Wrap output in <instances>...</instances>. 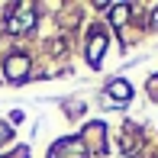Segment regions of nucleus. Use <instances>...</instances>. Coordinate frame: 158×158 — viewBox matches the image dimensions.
Listing matches in <instances>:
<instances>
[{"label": "nucleus", "instance_id": "obj_2", "mask_svg": "<svg viewBox=\"0 0 158 158\" xmlns=\"http://www.w3.org/2000/svg\"><path fill=\"white\" fill-rule=\"evenodd\" d=\"M26 68H29V58H26V55H10V58L3 61L6 81H23V77H26Z\"/></svg>", "mask_w": 158, "mask_h": 158}, {"label": "nucleus", "instance_id": "obj_8", "mask_svg": "<svg viewBox=\"0 0 158 158\" xmlns=\"http://www.w3.org/2000/svg\"><path fill=\"white\" fill-rule=\"evenodd\" d=\"M152 26H158V6H155V16H152Z\"/></svg>", "mask_w": 158, "mask_h": 158}, {"label": "nucleus", "instance_id": "obj_1", "mask_svg": "<svg viewBox=\"0 0 158 158\" xmlns=\"http://www.w3.org/2000/svg\"><path fill=\"white\" fill-rule=\"evenodd\" d=\"M103 48H106V35L100 32V29H94V32H90V39H87V64H90V68H97V64H100Z\"/></svg>", "mask_w": 158, "mask_h": 158}, {"label": "nucleus", "instance_id": "obj_3", "mask_svg": "<svg viewBox=\"0 0 158 158\" xmlns=\"http://www.w3.org/2000/svg\"><path fill=\"white\" fill-rule=\"evenodd\" d=\"M106 94H110V103H113V106H123L126 100L132 97V87H129V81H123V77H116V81H110Z\"/></svg>", "mask_w": 158, "mask_h": 158}, {"label": "nucleus", "instance_id": "obj_6", "mask_svg": "<svg viewBox=\"0 0 158 158\" xmlns=\"http://www.w3.org/2000/svg\"><path fill=\"white\" fill-rule=\"evenodd\" d=\"M6 139H10V126H6V123H0V145H3Z\"/></svg>", "mask_w": 158, "mask_h": 158}, {"label": "nucleus", "instance_id": "obj_4", "mask_svg": "<svg viewBox=\"0 0 158 158\" xmlns=\"http://www.w3.org/2000/svg\"><path fill=\"white\" fill-rule=\"evenodd\" d=\"M32 23H35L32 13H29V10H19L13 19H6V23H3V29H6V32H23V29H29Z\"/></svg>", "mask_w": 158, "mask_h": 158}, {"label": "nucleus", "instance_id": "obj_7", "mask_svg": "<svg viewBox=\"0 0 158 158\" xmlns=\"http://www.w3.org/2000/svg\"><path fill=\"white\" fill-rule=\"evenodd\" d=\"M148 90H152V94L158 97V74H152V77H148Z\"/></svg>", "mask_w": 158, "mask_h": 158}, {"label": "nucleus", "instance_id": "obj_5", "mask_svg": "<svg viewBox=\"0 0 158 158\" xmlns=\"http://www.w3.org/2000/svg\"><path fill=\"white\" fill-rule=\"evenodd\" d=\"M110 13H113V16H110V19H113V26H123L126 19H129V6H126V3H116Z\"/></svg>", "mask_w": 158, "mask_h": 158}]
</instances>
